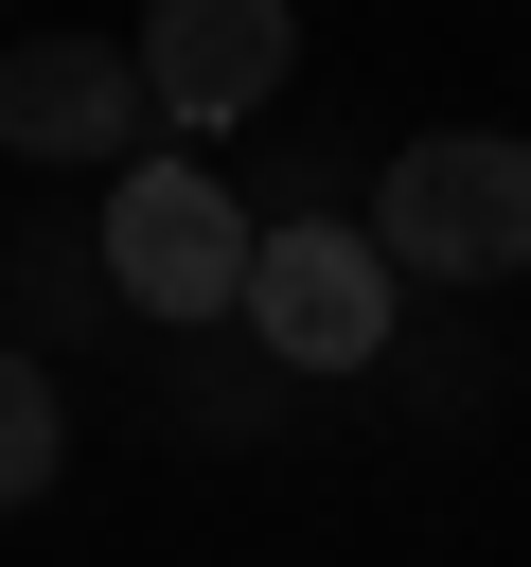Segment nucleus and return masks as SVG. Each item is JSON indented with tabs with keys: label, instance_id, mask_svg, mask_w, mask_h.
<instances>
[{
	"label": "nucleus",
	"instance_id": "f257e3e1",
	"mask_svg": "<svg viewBox=\"0 0 531 567\" xmlns=\"http://www.w3.org/2000/svg\"><path fill=\"white\" fill-rule=\"evenodd\" d=\"M354 230L407 284H513L531 266V142L513 124H425V142H389V177H372Z\"/></svg>",
	"mask_w": 531,
	"mask_h": 567
},
{
	"label": "nucleus",
	"instance_id": "f03ea898",
	"mask_svg": "<svg viewBox=\"0 0 531 567\" xmlns=\"http://www.w3.org/2000/svg\"><path fill=\"white\" fill-rule=\"evenodd\" d=\"M389 284H407V266H389L354 213H283V230L248 248V301H230V319H248L283 372H372V354H389Z\"/></svg>",
	"mask_w": 531,
	"mask_h": 567
},
{
	"label": "nucleus",
	"instance_id": "7ed1b4c3",
	"mask_svg": "<svg viewBox=\"0 0 531 567\" xmlns=\"http://www.w3.org/2000/svg\"><path fill=\"white\" fill-rule=\"evenodd\" d=\"M248 213L195 177V159H124V195H106V284L142 301V319H230L248 301Z\"/></svg>",
	"mask_w": 531,
	"mask_h": 567
},
{
	"label": "nucleus",
	"instance_id": "20e7f679",
	"mask_svg": "<svg viewBox=\"0 0 531 567\" xmlns=\"http://www.w3.org/2000/svg\"><path fill=\"white\" fill-rule=\"evenodd\" d=\"M301 71V0H142V106L159 124H248Z\"/></svg>",
	"mask_w": 531,
	"mask_h": 567
},
{
	"label": "nucleus",
	"instance_id": "39448f33",
	"mask_svg": "<svg viewBox=\"0 0 531 567\" xmlns=\"http://www.w3.org/2000/svg\"><path fill=\"white\" fill-rule=\"evenodd\" d=\"M142 53L124 35H18L0 53V142L18 159H142Z\"/></svg>",
	"mask_w": 531,
	"mask_h": 567
},
{
	"label": "nucleus",
	"instance_id": "423d86ee",
	"mask_svg": "<svg viewBox=\"0 0 531 567\" xmlns=\"http://www.w3.org/2000/svg\"><path fill=\"white\" fill-rule=\"evenodd\" d=\"M53 461H71V408H53V354H18V337H0V514H18V496H53Z\"/></svg>",
	"mask_w": 531,
	"mask_h": 567
}]
</instances>
